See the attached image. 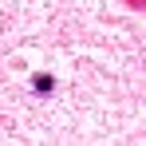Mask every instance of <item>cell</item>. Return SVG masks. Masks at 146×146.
<instances>
[{"mask_svg": "<svg viewBox=\"0 0 146 146\" xmlns=\"http://www.w3.org/2000/svg\"><path fill=\"white\" fill-rule=\"evenodd\" d=\"M32 87H36V91H51V87H55V79H51V75H36V83H32Z\"/></svg>", "mask_w": 146, "mask_h": 146, "instance_id": "cell-1", "label": "cell"}]
</instances>
